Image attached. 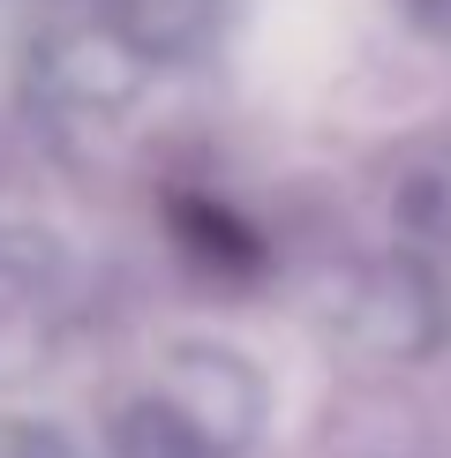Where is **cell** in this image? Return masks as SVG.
<instances>
[{
    "label": "cell",
    "instance_id": "obj_1",
    "mask_svg": "<svg viewBox=\"0 0 451 458\" xmlns=\"http://www.w3.org/2000/svg\"><path fill=\"white\" fill-rule=\"evenodd\" d=\"M226 376L218 353H181L166 384H150L136 406L121 413V458H226L249 436V413H256V391L241 398H211V384Z\"/></svg>",
    "mask_w": 451,
    "mask_h": 458
},
{
    "label": "cell",
    "instance_id": "obj_2",
    "mask_svg": "<svg viewBox=\"0 0 451 458\" xmlns=\"http://www.w3.org/2000/svg\"><path fill=\"white\" fill-rule=\"evenodd\" d=\"M106 15V30L121 46H150V53H181L211 30V0H90Z\"/></svg>",
    "mask_w": 451,
    "mask_h": 458
}]
</instances>
